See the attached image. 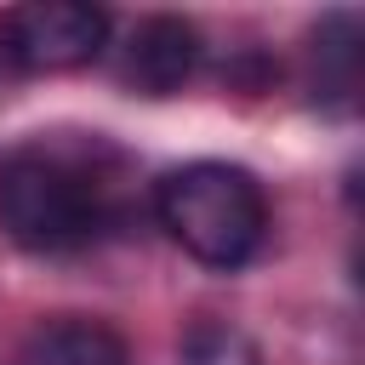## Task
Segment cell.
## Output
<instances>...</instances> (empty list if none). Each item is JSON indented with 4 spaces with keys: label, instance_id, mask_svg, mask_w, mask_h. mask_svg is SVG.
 <instances>
[{
    "label": "cell",
    "instance_id": "277c9868",
    "mask_svg": "<svg viewBox=\"0 0 365 365\" xmlns=\"http://www.w3.org/2000/svg\"><path fill=\"white\" fill-rule=\"evenodd\" d=\"M194 63H200L194 23H182V17H143L131 29V40H125L120 74H125V86H137L148 97H165V91H177L194 74Z\"/></svg>",
    "mask_w": 365,
    "mask_h": 365
},
{
    "label": "cell",
    "instance_id": "3957f363",
    "mask_svg": "<svg viewBox=\"0 0 365 365\" xmlns=\"http://www.w3.org/2000/svg\"><path fill=\"white\" fill-rule=\"evenodd\" d=\"M0 40H6V57L29 74L86 68L108 46V11L86 0H29L6 11Z\"/></svg>",
    "mask_w": 365,
    "mask_h": 365
},
{
    "label": "cell",
    "instance_id": "8992f818",
    "mask_svg": "<svg viewBox=\"0 0 365 365\" xmlns=\"http://www.w3.org/2000/svg\"><path fill=\"white\" fill-rule=\"evenodd\" d=\"M182 365H262L257 342L228 319H200L182 336Z\"/></svg>",
    "mask_w": 365,
    "mask_h": 365
},
{
    "label": "cell",
    "instance_id": "6da1fadb",
    "mask_svg": "<svg viewBox=\"0 0 365 365\" xmlns=\"http://www.w3.org/2000/svg\"><path fill=\"white\" fill-rule=\"evenodd\" d=\"M154 211H160V228L194 262L222 268V274L251 262L268 234L262 182L228 160H194V165L165 171L154 188Z\"/></svg>",
    "mask_w": 365,
    "mask_h": 365
},
{
    "label": "cell",
    "instance_id": "5b68a950",
    "mask_svg": "<svg viewBox=\"0 0 365 365\" xmlns=\"http://www.w3.org/2000/svg\"><path fill=\"white\" fill-rule=\"evenodd\" d=\"M17 365H131V348L103 319L63 314L29 331V342L17 348Z\"/></svg>",
    "mask_w": 365,
    "mask_h": 365
},
{
    "label": "cell",
    "instance_id": "7a4b0ae2",
    "mask_svg": "<svg viewBox=\"0 0 365 365\" xmlns=\"http://www.w3.org/2000/svg\"><path fill=\"white\" fill-rule=\"evenodd\" d=\"M0 228L40 257H63L91 245L108 228V200L91 171L63 154H17L0 171Z\"/></svg>",
    "mask_w": 365,
    "mask_h": 365
}]
</instances>
